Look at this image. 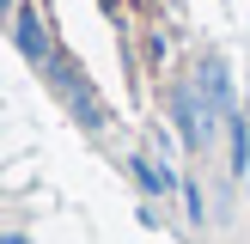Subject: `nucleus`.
<instances>
[{
	"label": "nucleus",
	"instance_id": "1",
	"mask_svg": "<svg viewBox=\"0 0 250 244\" xmlns=\"http://www.w3.org/2000/svg\"><path fill=\"white\" fill-rule=\"evenodd\" d=\"M12 43H19V55L31 61V67H43V73L61 61V55H55V43H49V24L37 19L24 0H19V12H12Z\"/></svg>",
	"mask_w": 250,
	"mask_h": 244
},
{
	"label": "nucleus",
	"instance_id": "2",
	"mask_svg": "<svg viewBox=\"0 0 250 244\" xmlns=\"http://www.w3.org/2000/svg\"><path fill=\"white\" fill-rule=\"evenodd\" d=\"M0 244H31V232H0Z\"/></svg>",
	"mask_w": 250,
	"mask_h": 244
},
{
	"label": "nucleus",
	"instance_id": "3",
	"mask_svg": "<svg viewBox=\"0 0 250 244\" xmlns=\"http://www.w3.org/2000/svg\"><path fill=\"white\" fill-rule=\"evenodd\" d=\"M0 12H6V19H12V12H19V0H0Z\"/></svg>",
	"mask_w": 250,
	"mask_h": 244
}]
</instances>
